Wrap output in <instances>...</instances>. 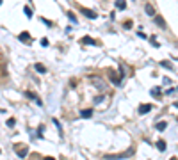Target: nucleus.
<instances>
[{"label":"nucleus","instance_id":"nucleus-1","mask_svg":"<svg viewBox=\"0 0 178 160\" xmlns=\"http://www.w3.org/2000/svg\"><path fill=\"white\" fill-rule=\"evenodd\" d=\"M132 155V149H128L126 153H121V155H109L107 158L109 160H118V158H125V157H130Z\"/></svg>","mask_w":178,"mask_h":160},{"label":"nucleus","instance_id":"nucleus-2","mask_svg":"<svg viewBox=\"0 0 178 160\" xmlns=\"http://www.w3.org/2000/svg\"><path fill=\"white\" fill-rule=\"evenodd\" d=\"M80 12H82V14H85V16H87V18H96V12H94V11H91V9H85V7H82V9H80Z\"/></svg>","mask_w":178,"mask_h":160},{"label":"nucleus","instance_id":"nucleus-3","mask_svg":"<svg viewBox=\"0 0 178 160\" xmlns=\"http://www.w3.org/2000/svg\"><path fill=\"white\" fill-rule=\"evenodd\" d=\"M150 110H151V105H141L139 107V114H146V112H150Z\"/></svg>","mask_w":178,"mask_h":160},{"label":"nucleus","instance_id":"nucleus-4","mask_svg":"<svg viewBox=\"0 0 178 160\" xmlns=\"http://www.w3.org/2000/svg\"><path fill=\"white\" fill-rule=\"evenodd\" d=\"M20 41H25V43L31 41V36H29V32H21V34H20Z\"/></svg>","mask_w":178,"mask_h":160},{"label":"nucleus","instance_id":"nucleus-5","mask_svg":"<svg viewBox=\"0 0 178 160\" xmlns=\"http://www.w3.org/2000/svg\"><path fill=\"white\" fill-rule=\"evenodd\" d=\"M166 126H168V123H166V121H160V123H157V130H158V132H164V130H166Z\"/></svg>","mask_w":178,"mask_h":160},{"label":"nucleus","instance_id":"nucleus-6","mask_svg":"<svg viewBox=\"0 0 178 160\" xmlns=\"http://www.w3.org/2000/svg\"><path fill=\"white\" fill-rule=\"evenodd\" d=\"M91 114H93V110H91V108H85V110L80 112V116H82V117H91Z\"/></svg>","mask_w":178,"mask_h":160},{"label":"nucleus","instance_id":"nucleus-7","mask_svg":"<svg viewBox=\"0 0 178 160\" xmlns=\"http://www.w3.org/2000/svg\"><path fill=\"white\" fill-rule=\"evenodd\" d=\"M36 71H39V73H46V68H45V66H43V64H36Z\"/></svg>","mask_w":178,"mask_h":160},{"label":"nucleus","instance_id":"nucleus-8","mask_svg":"<svg viewBox=\"0 0 178 160\" xmlns=\"http://www.w3.org/2000/svg\"><path fill=\"white\" fill-rule=\"evenodd\" d=\"M82 43H84V44H94V41L91 39V37H87V36H85V37H82Z\"/></svg>","mask_w":178,"mask_h":160},{"label":"nucleus","instance_id":"nucleus-9","mask_svg":"<svg viewBox=\"0 0 178 160\" xmlns=\"http://www.w3.org/2000/svg\"><path fill=\"white\" fill-rule=\"evenodd\" d=\"M157 148L160 149V151H164V149H166V142H164V140H158V142H157Z\"/></svg>","mask_w":178,"mask_h":160},{"label":"nucleus","instance_id":"nucleus-10","mask_svg":"<svg viewBox=\"0 0 178 160\" xmlns=\"http://www.w3.org/2000/svg\"><path fill=\"white\" fill-rule=\"evenodd\" d=\"M116 7H118V9H125L126 4H125V2H116Z\"/></svg>","mask_w":178,"mask_h":160},{"label":"nucleus","instance_id":"nucleus-11","mask_svg":"<svg viewBox=\"0 0 178 160\" xmlns=\"http://www.w3.org/2000/svg\"><path fill=\"white\" fill-rule=\"evenodd\" d=\"M155 21H157V23L160 25V27H166V23L162 21V18H158V16H157V18H155Z\"/></svg>","mask_w":178,"mask_h":160},{"label":"nucleus","instance_id":"nucleus-12","mask_svg":"<svg viewBox=\"0 0 178 160\" xmlns=\"http://www.w3.org/2000/svg\"><path fill=\"white\" fill-rule=\"evenodd\" d=\"M18 155H20V157H25V155H27V149H18Z\"/></svg>","mask_w":178,"mask_h":160},{"label":"nucleus","instance_id":"nucleus-13","mask_svg":"<svg viewBox=\"0 0 178 160\" xmlns=\"http://www.w3.org/2000/svg\"><path fill=\"white\" fill-rule=\"evenodd\" d=\"M23 11H25V14H27L29 18H31V16H32V12H31V7H25V9H23Z\"/></svg>","mask_w":178,"mask_h":160},{"label":"nucleus","instance_id":"nucleus-14","mask_svg":"<svg viewBox=\"0 0 178 160\" xmlns=\"http://www.w3.org/2000/svg\"><path fill=\"white\" fill-rule=\"evenodd\" d=\"M146 12L148 14H153V7L151 5H146Z\"/></svg>","mask_w":178,"mask_h":160},{"label":"nucleus","instance_id":"nucleus-15","mask_svg":"<svg viewBox=\"0 0 178 160\" xmlns=\"http://www.w3.org/2000/svg\"><path fill=\"white\" fill-rule=\"evenodd\" d=\"M41 44H43V46H48V39H46V37H43V39H41Z\"/></svg>","mask_w":178,"mask_h":160},{"label":"nucleus","instance_id":"nucleus-16","mask_svg":"<svg viewBox=\"0 0 178 160\" xmlns=\"http://www.w3.org/2000/svg\"><path fill=\"white\" fill-rule=\"evenodd\" d=\"M45 160H53V158H52V157H48V158H45Z\"/></svg>","mask_w":178,"mask_h":160},{"label":"nucleus","instance_id":"nucleus-17","mask_svg":"<svg viewBox=\"0 0 178 160\" xmlns=\"http://www.w3.org/2000/svg\"><path fill=\"white\" fill-rule=\"evenodd\" d=\"M63 160H64V158H63Z\"/></svg>","mask_w":178,"mask_h":160}]
</instances>
